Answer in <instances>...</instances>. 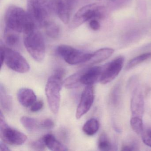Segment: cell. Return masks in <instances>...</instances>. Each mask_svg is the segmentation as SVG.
<instances>
[{
	"label": "cell",
	"mask_w": 151,
	"mask_h": 151,
	"mask_svg": "<svg viewBox=\"0 0 151 151\" xmlns=\"http://www.w3.org/2000/svg\"><path fill=\"white\" fill-rule=\"evenodd\" d=\"M82 71L83 70H80L66 78L63 83L64 86L67 89H74L78 87L81 84Z\"/></svg>",
	"instance_id": "obj_19"
},
{
	"label": "cell",
	"mask_w": 151,
	"mask_h": 151,
	"mask_svg": "<svg viewBox=\"0 0 151 151\" xmlns=\"http://www.w3.org/2000/svg\"><path fill=\"white\" fill-rule=\"evenodd\" d=\"M0 103L1 107L6 112H10L13 108V101L11 96L4 86H0Z\"/></svg>",
	"instance_id": "obj_18"
},
{
	"label": "cell",
	"mask_w": 151,
	"mask_h": 151,
	"mask_svg": "<svg viewBox=\"0 0 151 151\" xmlns=\"http://www.w3.org/2000/svg\"><path fill=\"white\" fill-rule=\"evenodd\" d=\"M0 136L4 142L13 145H21L27 139L26 135L9 126L1 111L0 114Z\"/></svg>",
	"instance_id": "obj_7"
},
{
	"label": "cell",
	"mask_w": 151,
	"mask_h": 151,
	"mask_svg": "<svg viewBox=\"0 0 151 151\" xmlns=\"http://www.w3.org/2000/svg\"><path fill=\"white\" fill-rule=\"evenodd\" d=\"M30 146L34 150H45L46 146L42 138L39 140L32 142L30 144Z\"/></svg>",
	"instance_id": "obj_29"
},
{
	"label": "cell",
	"mask_w": 151,
	"mask_h": 151,
	"mask_svg": "<svg viewBox=\"0 0 151 151\" xmlns=\"http://www.w3.org/2000/svg\"><path fill=\"white\" fill-rule=\"evenodd\" d=\"M124 63L123 56H119L103 66L99 82L102 84L110 83L119 75Z\"/></svg>",
	"instance_id": "obj_9"
},
{
	"label": "cell",
	"mask_w": 151,
	"mask_h": 151,
	"mask_svg": "<svg viewBox=\"0 0 151 151\" xmlns=\"http://www.w3.org/2000/svg\"><path fill=\"white\" fill-rule=\"evenodd\" d=\"M46 146L52 151H66L67 147L60 142L57 140L52 134H47L42 138Z\"/></svg>",
	"instance_id": "obj_16"
},
{
	"label": "cell",
	"mask_w": 151,
	"mask_h": 151,
	"mask_svg": "<svg viewBox=\"0 0 151 151\" xmlns=\"http://www.w3.org/2000/svg\"><path fill=\"white\" fill-rule=\"evenodd\" d=\"M21 122L24 127L29 130H34L40 127V123L36 119L29 116H22Z\"/></svg>",
	"instance_id": "obj_25"
},
{
	"label": "cell",
	"mask_w": 151,
	"mask_h": 151,
	"mask_svg": "<svg viewBox=\"0 0 151 151\" xmlns=\"http://www.w3.org/2000/svg\"><path fill=\"white\" fill-rule=\"evenodd\" d=\"M5 63V50L4 46L1 45V67L2 68L3 63Z\"/></svg>",
	"instance_id": "obj_34"
},
{
	"label": "cell",
	"mask_w": 151,
	"mask_h": 151,
	"mask_svg": "<svg viewBox=\"0 0 151 151\" xmlns=\"http://www.w3.org/2000/svg\"><path fill=\"white\" fill-rule=\"evenodd\" d=\"M17 99L20 104L25 107L31 106L37 100V96L31 89L22 88L18 91Z\"/></svg>",
	"instance_id": "obj_14"
},
{
	"label": "cell",
	"mask_w": 151,
	"mask_h": 151,
	"mask_svg": "<svg viewBox=\"0 0 151 151\" xmlns=\"http://www.w3.org/2000/svg\"><path fill=\"white\" fill-rule=\"evenodd\" d=\"M19 33L6 27L4 32V39L6 44L9 47L13 48L19 47L21 39Z\"/></svg>",
	"instance_id": "obj_17"
},
{
	"label": "cell",
	"mask_w": 151,
	"mask_h": 151,
	"mask_svg": "<svg viewBox=\"0 0 151 151\" xmlns=\"http://www.w3.org/2000/svg\"><path fill=\"white\" fill-rule=\"evenodd\" d=\"M23 34L24 44L30 55L38 62L43 61L45 55V43L37 26L26 31Z\"/></svg>",
	"instance_id": "obj_3"
},
{
	"label": "cell",
	"mask_w": 151,
	"mask_h": 151,
	"mask_svg": "<svg viewBox=\"0 0 151 151\" xmlns=\"http://www.w3.org/2000/svg\"><path fill=\"white\" fill-rule=\"evenodd\" d=\"M94 100V88L93 85L86 86L84 89L80 102L77 108L76 117L79 119L86 114L92 106Z\"/></svg>",
	"instance_id": "obj_10"
},
{
	"label": "cell",
	"mask_w": 151,
	"mask_h": 151,
	"mask_svg": "<svg viewBox=\"0 0 151 151\" xmlns=\"http://www.w3.org/2000/svg\"><path fill=\"white\" fill-rule=\"evenodd\" d=\"M131 0H109V6L111 9H119L128 5Z\"/></svg>",
	"instance_id": "obj_27"
},
{
	"label": "cell",
	"mask_w": 151,
	"mask_h": 151,
	"mask_svg": "<svg viewBox=\"0 0 151 151\" xmlns=\"http://www.w3.org/2000/svg\"><path fill=\"white\" fill-rule=\"evenodd\" d=\"M56 51L66 63L70 65L86 63L90 60L91 55L67 45L59 46Z\"/></svg>",
	"instance_id": "obj_6"
},
{
	"label": "cell",
	"mask_w": 151,
	"mask_h": 151,
	"mask_svg": "<svg viewBox=\"0 0 151 151\" xmlns=\"http://www.w3.org/2000/svg\"><path fill=\"white\" fill-rule=\"evenodd\" d=\"M121 86L119 83L115 86L110 94V100L114 106L118 105L121 97Z\"/></svg>",
	"instance_id": "obj_26"
},
{
	"label": "cell",
	"mask_w": 151,
	"mask_h": 151,
	"mask_svg": "<svg viewBox=\"0 0 151 151\" xmlns=\"http://www.w3.org/2000/svg\"><path fill=\"white\" fill-rule=\"evenodd\" d=\"M99 129V123L96 118H91L88 120L83 126V130L88 136L95 135Z\"/></svg>",
	"instance_id": "obj_20"
},
{
	"label": "cell",
	"mask_w": 151,
	"mask_h": 151,
	"mask_svg": "<svg viewBox=\"0 0 151 151\" xmlns=\"http://www.w3.org/2000/svg\"><path fill=\"white\" fill-rule=\"evenodd\" d=\"M5 22L6 27L19 33L37 26L29 12L16 6H11L7 9Z\"/></svg>",
	"instance_id": "obj_1"
},
{
	"label": "cell",
	"mask_w": 151,
	"mask_h": 151,
	"mask_svg": "<svg viewBox=\"0 0 151 151\" xmlns=\"http://www.w3.org/2000/svg\"><path fill=\"white\" fill-rule=\"evenodd\" d=\"M98 148L101 151H111L112 150V145L106 134L102 133L100 136L98 140Z\"/></svg>",
	"instance_id": "obj_24"
},
{
	"label": "cell",
	"mask_w": 151,
	"mask_h": 151,
	"mask_svg": "<svg viewBox=\"0 0 151 151\" xmlns=\"http://www.w3.org/2000/svg\"><path fill=\"white\" fill-rule=\"evenodd\" d=\"M103 66H94L82 70L81 84L86 86L93 85L98 81L99 82Z\"/></svg>",
	"instance_id": "obj_12"
},
{
	"label": "cell",
	"mask_w": 151,
	"mask_h": 151,
	"mask_svg": "<svg viewBox=\"0 0 151 151\" xmlns=\"http://www.w3.org/2000/svg\"><path fill=\"white\" fill-rule=\"evenodd\" d=\"M44 103L42 101H36L34 102L31 107V111L33 112H37L42 109Z\"/></svg>",
	"instance_id": "obj_31"
},
{
	"label": "cell",
	"mask_w": 151,
	"mask_h": 151,
	"mask_svg": "<svg viewBox=\"0 0 151 151\" xmlns=\"http://www.w3.org/2000/svg\"><path fill=\"white\" fill-rule=\"evenodd\" d=\"M114 49L108 47L99 49L91 53L90 60L85 64L91 66L100 63L109 58L114 54Z\"/></svg>",
	"instance_id": "obj_13"
},
{
	"label": "cell",
	"mask_w": 151,
	"mask_h": 151,
	"mask_svg": "<svg viewBox=\"0 0 151 151\" xmlns=\"http://www.w3.org/2000/svg\"><path fill=\"white\" fill-rule=\"evenodd\" d=\"M144 108L145 102L142 91L139 87H136L133 91L131 101L132 116H137L143 118Z\"/></svg>",
	"instance_id": "obj_11"
},
{
	"label": "cell",
	"mask_w": 151,
	"mask_h": 151,
	"mask_svg": "<svg viewBox=\"0 0 151 151\" xmlns=\"http://www.w3.org/2000/svg\"><path fill=\"white\" fill-rule=\"evenodd\" d=\"M141 137L143 143L147 146L151 147V130H144Z\"/></svg>",
	"instance_id": "obj_28"
},
{
	"label": "cell",
	"mask_w": 151,
	"mask_h": 151,
	"mask_svg": "<svg viewBox=\"0 0 151 151\" xmlns=\"http://www.w3.org/2000/svg\"><path fill=\"white\" fill-rule=\"evenodd\" d=\"M47 35L52 39H56L60 34V28L55 22L50 21L44 26Z\"/></svg>",
	"instance_id": "obj_21"
},
{
	"label": "cell",
	"mask_w": 151,
	"mask_h": 151,
	"mask_svg": "<svg viewBox=\"0 0 151 151\" xmlns=\"http://www.w3.org/2000/svg\"><path fill=\"white\" fill-rule=\"evenodd\" d=\"M106 14L105 7L101 3H94L84 6L75 14L71 27L76 28L92 19H102Z\"/></svg>",
	"instance_id": "obj_4"
},
{
	"label": "cell",
	"mask_w": 151,
	"mask_h": 151,
	"mask_svg": "<svg viewBox=\"0 0 151 151\" xmlns=\"http://www.w3.org/2000/svg\"><path fill=\"white\" fill-rule=\"evenodd\" d=\"M63 85V78L53 75L49 77L46 85L45 93L51 111L58 113L60 101V91Z\"/></svg>",
	"instance_id": "obj_5"
},
{
	"label": "cell",
	"mask_w": 151,
	"mask_h": 151,
	"mask_svg": "<svg viewBox=\"0 0 151 151\" xmlns=\"http://www.w3.org/2000/svg\"><path fill=\"white\" fill-rule=\"evenodd\" d=\"M54 123L50 119H47L40 123V127L44 129H51L54 127Z\"/></svg>",
	"instance_id": "obj_30"
},
{
	"label": "cell",
	"mask_w": 151,
	"mask_h": 151,
	"mask_svg": "<svg viewBox=\"0 0 151 151\" xmlns=\"http://www.w3.org/2000/svg\"><path fill=\"white\" fill-rule=\"evenodd\" d=\"M142 119L137 116H132L130 120L132 129L137 135L140 136L145 130Z\"/></svg>",
	"instance_id": "obj_23"
},
{
	"label": "cell",
	"mask_w": 151,
	"mask_h": 151,
	"mask_svg": "<svg viewBox=\"0 0 151 151\" xmlns=\"http://www.w3.org/2000/svg\"><path fill=\"white\" fill-rule=\"evenodd\" d=\"M58 0H28L29 12L37 25L44 27L50 21V16L55 12Z\"/></svg>",
	"instance_id": "obj_2"
},
{
	"label": "cell",
	"mask_w": 151,
	"mask_h": 151,
	"mask_svg": "<svg viewBox=\"0 0 151 151\" xmlns=\"http://www.w3.org/2000/svg\"><path fill=\"white\" fill-rule=\"evenodd\" d=\"M5 63L12 70L20 73H25L30 70L29 65L26 59L18 52L4 46Z\"/></svg>",
	"instance_id": "obj_8"
},
{
	"label": "cell",
	"mask_w": 151,
	"mask_h": 151,
	"mask_svg": "<svg viewBox=\"0 0 151 151\" xmlns=\"http://www.w3.org/2000/svg\"><path fill=\"white\" fill-rule=\"evenodd\" d=\"M151 57V52L145 53L142 54L138 56H136L135 58L131 60L127 63L126 67H125V69L126 70H129L134 67H136L137 65L144 62L145 61L147 60Z\"/></svg>",
	"instance_id": "obj_22"
},
{
	"label": "cell",
	"mask_w": 151,
	"mask_h": 151,
	"mask_svg": "<svg viewBox=\"0 0 151 151\" xmlns=\"http://www.w3.org/2000/svg\"><path fill=\"white\" fill-rule=\"evenodd\" d=\"M0 150L1 151H10V149L7 146L4 142L1 141L0 142Z\"/></svg>",
	"instance_id": "obj_35"
},
{
	"label": "cell",
	"mask_w": 151,
	"mask_h": 151,
	"mask_svg": "<svg viewBox=\"0 0 151 151\" xmlns=\"http://www.w3.org/2000/svg\"><path fill=\"white\" fill-rule=\"evenodd\" d=\"M89 26L93 31H98L100 29L101 25L97 19H92L89 22Z\"/></svg>",
	"instance_id": "obj_32"
},
{
	"label": "cell",
	"mask_w": 151,
	"mask_h": 151,
	"mask_svg": "<svg viewBox=\"0 0 151 151\" xmlns=\"http://www.w3.org/2000/svg\"><path fill=\"white\" fill-rule=\"evenodd\" d=\"M70 9L71 6L68 2L63 0H58L55 8V13L65 24H68L69 22Z\"/></svg>",
	"instance_id": "obj_15"
},
{
	"label": "cell",
	"mask_w": 151,
	"mask_h": 151,
	"mask_svg": "<svg viewBox=\"0 0 151 151\" xmlns=\"http://www.w3.org/2000/svg\"><path fill=\"white\" fill-rule=\"evenodd\" d=\"M137 148L135 147L134 145H124L122 147V151H134L137 150Z\"/></svg>",
	"instance_id": "obj_33"
}]
</instances>
